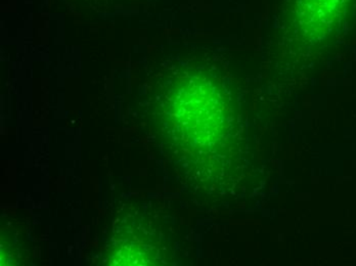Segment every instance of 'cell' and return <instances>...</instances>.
<instances>
[{
	"mask_svg": "<svg viewBox=\"0 0 356 266\" xmlns=\"http://www.w3.org/2000/svg\"><path fill=\"white\" fill-rule=\"evenodd\" d=\"M350 0H297L294 17L304 24L331 26L346 14Z\"/></svg>",
	"mask_w": 356,
	"mask_h": 266,
	"instance_id": "obj_1",
	"label": "cell"
}]
</instances>
